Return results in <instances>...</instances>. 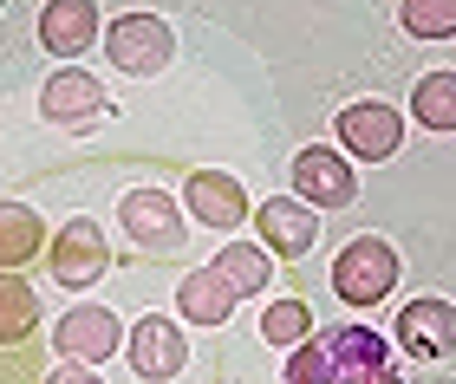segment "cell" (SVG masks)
<instances>
[{
	"mask_svg": "<svg viewBox=\"0 0 456 384\" xmlns=\"http://www.w3.org/2000/svg\"><path fill=\"white\" fill-rule=\"evenodd\" d=\"M281 384H398L391 339L371 326H326L294 346Z\"/></svg>",
	"mask_w": 456,
	"mask_h": 384,
	"instance_id": "obj_1",
	"label": "cell"
},
{
	"mask_svg": "<svg viewBox=\"0 0 456 384\" xmlns=\"http://www.w3.org/2000/svg\"><path fill=\"white\" fill-rule=\"evenodd\" d=\"M391 287H398V248L379 241V235L346 241L339 260H333V293L346 300V307H379Z\"/></svg>",
	"mask_w": 456,
	"mask_h": 384,
	"instance_id": "obj_2",
	"label": "cell"
},
{
	"mask_svg": "<svg viewBox=\"0 0 456 384\" xmlns=\"http://www.w3.org/2000/svg\"><path fill=\"white\" fill-rule=\"evenodd\" d=\"M105 52H111L118 72L157 78V72H170V59H176V33L163 27L157 13H124V20L105 27Z\"/></svg>",
	"mask_w": 456,
	"mask_h": 384,
	"instance_id": "obj_3",
	"label": "cell"
},
{
	"mask_svg": "<svg viewBox=\"0 0 456 384\" xmlns=\"http://www.w3.org/2000/svg\"><path fill=\"white\" fill-rule=\"evenodd\" d=\"M339 144L346 156H359V164H385V156H398L404 144V111L398 105H379V98H359V105L339 111Z\"/></svg>",
	"mask_w": 456,
	"mask_h": 384,
	"instance_id": "obj_4",
	"label": "cell"
},
{
	"mask_svg": "<svg viewBox=\"0 0 456 384\" xmlns=\"http://www.w3.org/2000/svg\"><path fill=\"white\" fill-rule=\"evenodd\" d=\"M398 346L411 358H424V365H444V358H456V307L437 293L424 300H404L398 313Z\"/></svg>",
	"mask_w": 456,
	"mask_h": 384,
	"instance_id": "obj_5",
	"label": "cell"
},
{
	"mask_svg": "<svg viewBox=\"0 0 456 384\" xmlns=\"http://www.w3.org/2000/svg\"><path fill=\"white\" fill-rule=\"evenodd\" d=\"M118 346H124V326L105 307H72V313H59V326H53V352L72 358V365H105Z\"/></svg>",
	"mask_w": 456,
	"mask_h": 384,
	"instance_id": "obj_6",
	"label": "cell"
},
{
	"mask_svg": "<svg viewBox=\"0 0 456 384\" xmlns=\"http://www.w3.org/2000/svg\"><path fill=\"white\" fill-rule=\"evenodd\" d=\"M294 196H306L314 209H346V202L359 196V170H352V156H339V150L306 144L294 156Z\"/></svg>",
	"mask_w": 456,
	"mask_h": 384,
	"instance_id": "obj_7",
	"label": "cell"
},
{
	"mask_svg": "<svg viewBox=\"0 0 456 384\" xmlns=\"http://www.w3.org/2000/svg\"><path fill=\"white\" fill-rule=\"evenodd\" d=\"M255 228H261V241L281 260H306V248L320 241V215H314L306 196H267L255 209Z\"/></svg>",
	"mask_w": 456,
	"mask_h": 384,
	"instance_id": "obj_8",
	"label": "cell"
},
{
	"mask_svg": "<svg viewBox=\"0 0 456 384\" xmlns=\"http://www.w3.org/2000/svg\"><path fill=\"white\" fill-rule=\"evenodd\" d=\"M46 260H53L59 287H92V280L111 268V248H105V235H98V221L78 215V221H66V228L53 235V254Z\"/></svg>",
	"mask_w": 456,
	"mask_h": 384,
	"instance_id": "obj_9",
	"label": "cell"
},
{
	"mask_svg": "<svg viewBox=\"0 0 456 384\" xmlns=\"http://www.w3.org/2000/svg\"><path fill=\"white\" fill-rule=\"evenodd\" d=\"M183 365H190V346H183V332H176L163 313H143L137 332H131V372H137L143 384H170Z\"/></svg>",
	"mask_w": 456,
	"mask_h": 384,
	"instance_id": "obj_10",
	"label": "cell"
},
{
	"mask_svg": "<svg viewBox=\"0 0 456 384\" xmlns=\"http://www.w3.org/2000/svg\"><path fill=\"white\" fill-rule=\"evenodd\" d=\"M118 215H124V228H131L137 248H176V241H183V215H190V209H176L163 189H131L118 202Z\"/></svg>",
	"mask_w": 456,
	"mask_h": 384,
	"instance_id": "obj_11",
	"label": "cell"
},
{
	"mask_svg": "<svg viewBox=\"0 0 456 384\" xmlns=\"http://www.w3.org/2000/svg\"><path fill=\"white\" fill-rule=\"evenodd\" d=\"M183 209H190V221H202V228H235V221L248 215V196L235 176L222 170H196L190 189H183Z\"/></svg>",
	"mask_w": 456,
	"mask_h": 384,
	"instance_id": "obj_12",
	"label": "cell"
},
{
	"mask_svg": "<svg viewBox=\"0 0 456 384\" xmlns=\"http://www.w3.org/2000/svg\"><path fill=\"white\" fill-rule=\"evenodd\" d=\"M98 39V0H46L39 13V46L72 59V52H92Z\"/></svg>",
	"mask_w": 456,
	"mask_h": 384,
	"instance_id": "obj_13",
	"label": "cell"
},
{
	"mask_svg": "<svg viewBox=\"0 0 456 384\" xmlns=\"http://www.w3.org/2000/svg\"><path fill=\"white\" fill-rule=\"evenodd\" d=\"M105 105L111 98L92 72H53L46 85H39V111H46L53 124H86V117H98Z\"/></svg>",
	"mask_w": 456,
	"mask_h": 384,
	"instance_id": "obj_14",
	"label": "cell"
},
{
	"mask_svg": "<svg viewBox=\"0 0 456 384\" xmlns=\"http://www.w3.org/2000/svg\"><path fill=\"white\" fill-rule=\"evenodd\" d=\"M235 300H241V287L209 260L202 274H183V287H176V313H183V319H196V326H222V319L235 313Z\"/></svg>",
	"mask_w": 456,
	"mask_h": 384,
	"instance_id": "obj_15",
	"label": "cell"
},
{
	"mask_svg": "<svg viewBox=\"0 0 456 384\" xmlns=\"http://www.w3.org/2000/svg\"><path fill=\"white\" fill-rule=\"evenodd\" d=\"M216 268L235 280L241 300H248V293H261L267 280H274V248H267V241H228V248L216 254Z\"/></svg>",
	"mask_w": 456,
	"mask_h": 384,
	"instance_id": "obj_16",
	"label": "cell"
},
{
	"mask_svg": "<svg viewBox=\"0 0 456 384\" xmlns=\"http://www.w3.org/2000/svg\"><path fill=\"white\" fill-rule=\"evenodd\" d=\"M411 117H418L424 131H456V72H424L418 92H411Z\"/></svg>",
	"mask_w": 456,
	"mask_h": 384,
	"instance_id": "obj_17",
	"label": "cell"
},
{
	"mask_svg": "<svg viewBox=\"0 0 456 384\" xmlns=\"http://www.w3.org/2000/svg\"><path fill=\"white\" fill-rule=\"evenodd\" d=\"M398 27L411 39H456V0H398Z\"/></svg>",
	"mask_w": 456,
	"mask_h": 384,
	"instance_id": "obj_18",
	"label": "cell"
},
{
	"mask_svg": "<svg viewBox=\"0 0 456 384\" xmlns=\"http://www.w3.org/2000/svg\"><path fill=\"white\" fill-rule=\"evenodd\" d=\"M261 332H267V346H300V339H314V307L306 300H274L261 313Z\"/></svg>",
	"mask_w": 456,
	"mask_h": 384,
	"instance_id": "obj_19",
	"label": "cell"
},
{
	"mask_svg": "<svg viewBox=\"0 0 456 384\" xmlns=\"http://www.w3.org/2000/svg\"><path fill=\"white\" fill-rule=\"evenodd\" d=\"M27 326H33V293L7 280V332H27Z\"/></svg>",
	"mask_w": 456,
	"mask_h": 384,
	"instance_id": "obj_20",
	"label": "cell"
},
{
	"mask_svg": "<svg viewBox=\"0 0 456 384\" xmlns=\"http://www.w3.org/2000/svg\"><path fill=\"white\" fill-rule=\"evenodd\" d=\"M46 384H105V378H98L92 365H72V358H66V365H59V372H53Z\"/></svg>",
	"mask_w": 456,
	"mask_h": 384,
	"instance_id": "obj_21",
	"label": "cell"
}]
</instances>
